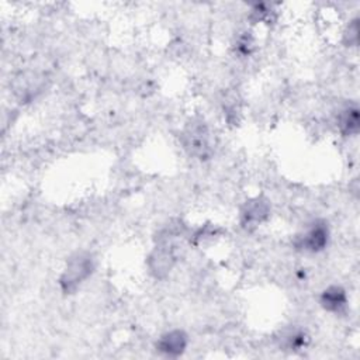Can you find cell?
I'll use <instances>...</instances> for the list:
<instances>
[{
  "mask_svg": "<svg viewBox=\"0 0 360 360\" xmlns=\"http://www.w3.org/2000/svg\"><path fill=\"white\" fill-rule=\"evenodd\" d=\"M182 142L190 155L207 159L211 155V141L207 126L203 122H192L182 133Z\"/></svg>",
  "mask_w": 360,
  "mask_h": 360,
  "instance_id": "cell-1",
  "label": "cell"
},
{
  "mask_svg": "<svg viewBox=\"0 0 360 360\" xmlns=\"http://www.w3.org/2000/svg\"><path fill=\"white\" fill-rule=\"evenodd\" d=\"M329 241V228L325 221L313 222L303 234H298L294 239V247L298 251L317 254L327 248Z\"/></svg>",
  "mask_w": 360,
  "mask_h": 360,
  "instance_id": "cell-2",
  "label": "cell"
},
{
  "mask_svg": "<svg viewBox=\"0 0 360 360\" xmlns=\"http://www.w3.org/2000/svg\"><path fill=\"white\" fill-rule=\"evenodd\" d=\"M93 270V261L89 255H76L68 263V268L61 279V286L65 293L74 291Z\"/></svg>",
  "mask_w": 360,
  "mask_h": 360,
  "instance_id": "cell-3",
  "label": "cell"
},
{
  "mask_svg": "<svg viewBox=\"0 0 360 360\" xmlns=\"http://www.w3.org/2000/svg\"><path fill=\"white\" fill-rule=\"evenodd\" d=\"M270 214V206L263 199H252L247 202L241 208V224L245 228H254L268 220Z\"/></svg>",
  "mask_w": 360,
  "mask_h": 360,
  "instance_id": "cell-4",
  "label": "cell"
},
{
  "mask_svg": "<svg viewBox=\"0 0 360 360\" xmlns=\"http://www.w3.org/2000/svg\"><path fill=\"white\" fill-rule=\"evenodd\" d=\"M188 346V336L183 331H170L161 336V339L156 343V349L170 357L180 356Z\"/></svg>",
  "mask_w": 360,
  "mask_h": 360,
  "instance_id": "cell-5",
  "label": "cell"
},
{
  "mask_svg": "<svg viewBox=\"0 0 360 360\" xmlns=\"http://www.w3.org/2000/svg\"><path fill=\"white\" fill-rule=\"evenodd\" d=\"M346 293L339 286H331L321 294V306L329 313H342L346 309Z\"/></svg>",
  "mask_w": 360,
  "mask_h": 360,
  "instance_id": "cell-6",
  "label": "cell"
},
{
  "mask_svg": "<svg viewBox=\"0 0 360 360\" xmlns=\"http://www.w3.org/2000/svg\"><path fill=\"white\" fill-rule=\"evenodd\" d=\"M338 126L343 136H354L359 133V108L347 107L345 108L338 118Z\"/></svg>",
  "mask_w": 360,
  "mask_h": 360,
  "instance_id": "cell-7",
  "label": "cell"
},
{
  "mask_svg": "<svg viewBox=\"0 0 360 360\" xmlns=\"http://www.w3.org/2000/svg\"><path fill=\"white\" fill-rule=\"evenodd\" d=\"M310 338L302 329H294L283 336V346L288 350H302L309 345Z\"/></svg>",
  "mask_w": 360,
  "mask_h": 360,
  "instance_id": "cell-8",
  "label": "cell"
},
{
  "mask_svg": "<svg viewBox=\"0 0 360 360\" xmlns=\"http://www.w3.org/2000/svg\"><path fill=\"white\" fill-rule=\"evenodd\" d=\"M254 37L249 34V33H244L238 37L236 40V45H235V49L236 52L241 55V56H248L252 54L254 51Z\"/></svg>",
  "mask_w": 360,
  "mask_h": 360,
  "instance_id": "cell-9",
  "label": "cell"
},
{
  "mask_svg": "<svg viewBox=\"0 0 360 360\" xmlns=\"http://www.w3.org/2000/svg\"><path fill=\"white\" fill-rule=\"evenodd\" d=\"M357 40H359V27H357V20H353L346 33H345V44L347 47H354L357 45Z\"/></svg>",
  "mask_w": 360,
  "mask_h": 360,
  "instance_id": "cell-10",
  "label": "cell"
}]
</instances>
